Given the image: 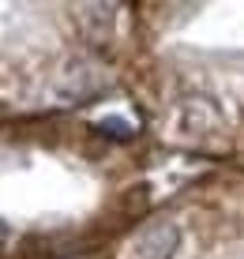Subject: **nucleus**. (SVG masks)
<instances>
[{
  "label": "nucleus",
  "mask_w": 244,
  "mask_h": 259,
  "mask_svg": "<svg viewBox=\"0 0 244 259\" xmlns=\"http://www.w3.org/2000/svg\"><path fill=\"white\" fill-rule=\"evenodd\" d=\"M154 207L135 128L60 117L0 124V259L109 255Z\"/></svg>",
  "instance_id": "obj_1"
},
{
  "label": "nucleus",
  "mask_w": 244,
  "mask_h": 259,
  "mask_svg": "<svg viewBox=\"0 0 244 259\" xmlns=\"http://www.w3.org/2000/svg\"><path fill=\"white\" fill-rule=\"evenodd\" d=\"M132 4H15L0 38V120L57 117L124 79Z\"/></svg>",
  "instance_id": "obj_2"
}]
</instances>
